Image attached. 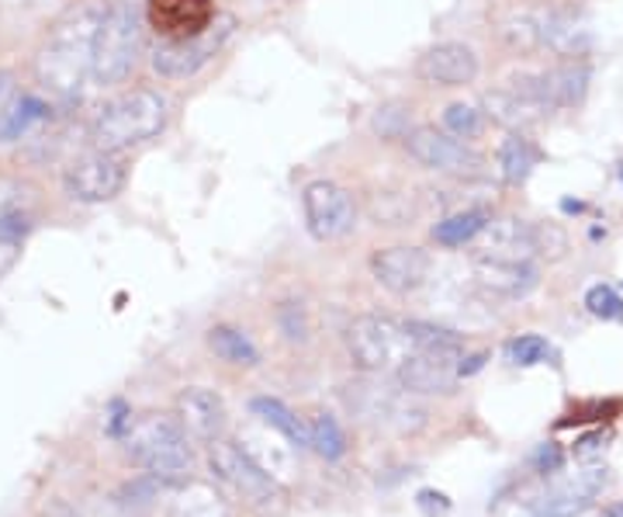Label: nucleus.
Here are the masks:
<instances>
[{"label": "nucleus", "instance_id": "39448f33", "mask_svg": "<svg viewBox=\"0 0 623 517\" xmlns=\"http://www.w3.org/2000/svg\"><path fill=\"white\" fill-rule=\"evenodd\" d=\"M143 46V32H139V18L128 4H111L101 11V25L94 35V59H91V77L101 88L107 83H122L132 67H136V56Z\"/></svg>", "mask_w": 623, "mask_h": 517}, {"label": "nucleus", "instance_id": "9d476101", "mask_svg": "<svg viewBox=\"0 0 623 517\" xmlns=\"http://www.w3.org/2000/svg\"><path fill=\"white\" fill-rule=\"evenodd\" d=\"M66 195L98 205V202H111L125 184V164L118 160V154H107V149H94V154L77 157L63 175Z\"/></svg>", "mask_w": 623, "mask_h": 517}, {"label": "nucleus", "instance_id": "aec40b11", "mask_svg": "<svg viewBox=\"0 0 623 517\" xmlns=\"http://www.w3.org/2000/svg\"><path fill=\"white\" fill-rule=\"evenodd\" d=\"M541 25V46H547L551 53H558L565 59H582L589 49V32L578 25L571 14L554 11L547 18L537 21Z\"/></svg>", "mask_w": 623, "mask_h": 517}, {"label": "nucleus", "instance_id": "a878e982", "mask_svg": "<svg viewBox=\"0 0 623 517\" xmlns=\"http://www.w3.org/2000/svg\"><path fill=\"white\" fill-rule=\"evenodd\" d=\"M181 501L173 504V517H233L226 501L218 497L212 486H181Z\"/></svg>", "mask_w": 623, "mask_h": 517}, {"label": "nucleus", "instance_id": "ea45409f", "mask_svg": "<svg viewBox=\"0 0 623 517\" xmlns=\"http://www.w3.org/2000/svg\"><path fill=\"white\" fill-rule=\"evenodd\" d=\"M18 254H21V244H8V240H0V278H4V274L14 268Z\"/></svg>", "mask_w": 623, "mask_h": 517}, {"label": "nucleus", "instance_id": "f3484780", "mask_svg": "<svg viewBox=\"0 0 623 517\" xmlns=\"http://www.w3.org/2000/svg\"><path fill=\"white\" fill-rule=\"evenodd\" d=\"M475 282L488 295L523 299L537 289V268H530V261H496V257H478Z\"/></svg>", "mask_w": 623, "mask_h": 517}, {"label": "nucleus", "instance_id": "9b49d317", "mask_svg": "<svg viewBox=\"0 0 623 517\" xmlns=\"http://www.w3.org/2000/svg\"><path fill=\"white\" fill-rule=\"evenodd\" d=\"M212 0H146V21L163 42L194 38L215 25Z\"/></svg>", "mask_w": 623, "mask_h": 517}, {"label": "nucleus", "instance_id": "a19ab883", "mask_svg": "<svg viewBox=\"0 0 623 517\" xmlns=\"http://www.w3.org/2000/svg\"><path fill=\"white\" fill-rule=\"evenodd\" d=\"M11 101H14V77L11 74H0V119H4Z\"/></svg>", "mask_w": 623, "mask_h": 517}, {"label": "nucleus", "instance_id": "f03ea898", "mask_svg": "<svg viewBox=\"0 0 623 517\" xmlns=\"http://www.w3.org/2000/svg\"><path fill=\"white\" fill-rule=\"evenodd\" d=\"M125 451L132 456V462H139L146 469V476H152L160 486L181 490L191 483L194 448H191V435L177 417L149 414V417H139L136 424H128Z\"/></svg>", "mask_w": 623, "mask_h": 517}, {"label": "nucleus", "instance_id": "79ce46f5", "mask_svg": "<svg viewBox=\"0 0 623 517\" xmlns=\"http://www.w3.org/2000/svg\"><path fill=\"white\" fill-rule=\"evenodd\" d=\"M38 517H80L70 504H66V501H49L46 507H42L38 510Z\"/></svg>", "mask_w": 623, "mask_h": 517}, {"label": "nucleus", "instance_id": "b1692460", "mask_svg": "<svg viewBox=\"0 0 623 517\" xmlns=\"http://www.w3.org/2000/svg\"><path fill=\"white\" fill-rule=\"evenodd\" d=\"M208 348L215 351V358L239 364V369H253V364L260 361V351L253 348V340L236 327H212Z\"/></svg>", "mask_w": 623, "mask_h": 517}, {"label": "nucleus", "instance_id": "423d86ee", "mask_svg": "<svg viewBox=\"0 0 623 517\" xmlns=\"http://www.w3.org/2000/svg\"><path fill=\"white\" fill-rule=\"evenodd\" d=\"M347 348L358 369L385 372L388 364H403L412 355L406 323L388 316H358L347 327Z\"/></svg>", "mask_w": 623, "mask_h": 517}, {"label": "nucleus", "instance_id": "4468645a", "mask_svg": "<svg viewBox=\"0 0 623 517\" xmlns=\"http://www.w3.org/2000/svg\"><path fill=\"white\" fill-rule=\"evenodd\" d=\"M416 77L433 88H464L478 77V56L461 42H440L419 56Z\"/></svg>", "mask_w": 623, "mask_h": 517}, {"label": "nucleus", "instance_id": "c9c22d12", "mask_svg": "<svg viewBox=\"0 0 623 517\" xmlns=\"http://www.w3.org/2000/svg\"><path fill=\"white\" fill-rule=\"evenodd\" d=\"M281 330L287 334V340H305L308 337V319H305V306L302 303H284L277 310Z\"/></svg>", "mask_w": 623, "mask_h": 517}, {"label": "nucleus", "instance_id": "a211bd4d", "mask_svg": "<svg viewBox=\"0 0 623 517\" xmlns=\"http://www.w3.org/2000/svg\"><path fill=\"white\" fill-rule=\"evenodd\" d=\"M485 244L478 257H496V261H530L537 254V240H533V226L523 220H488L485 226Z\"/></svg>", "mask_w": 623, "mask_h": 517}, {"label": "nucleus", "instance_id": "f257e3e1", "mask_svg": "<svg viewBox=\"0 0 623 517\" xmlns=\"http://www.w3.org/2000/svg\"><path fill=\"white\" fill-rule=\"evenodd\" d=\"M101 25V11L73 8L49 29L46 42L35 56V77L42 88H49L59 101H73L91 77L94 35Z\"/></svg>", "mask_w": 623, "mask_h": 517}, {"label": "nucleus", "instance_id": "a18cd8bd", "mask_svg": "<svg viewBox=\"0 0 623 517\" xmlns=\"http://www.w3.org/2000/svg\"><path fill=\"white\" fill-rule=\"evenodd\" d=\"M620 184H623V167H620Z\"/></svg>", "mask_w": 623, "mask_h": 517}, {"label": "nucleus", "instance_id": "6ab92c4d", "mask_svg": "<svg viewBox=\"0 0 623 517\" xmlns=\"http://www.w3.org/2000/svg\"><path fill=\"white\" fill-rule=\"evenodd\" d=\"M485 115L496 119L506 128H513V133H523V128H530L533 122H541L551 112L541 101L520 94L513 83H509V88H499L492 94H485Z\"/></svg>", "mask_w": 623, "mask_h": 517}, {"label": "nucleus", "instance_id": "dca6fc26", "mask_svg": "<svg viewBox=\"0 0 623 517\" xmlns=\"http://www.w3.org/2000/svg\"><path fill=\"white\" fill-rule=\"evenodd\" d=\"M461 358L464 355H409L398 364V382L406 393H454Z\"/></svg>", "mask_w": 623, "mask_h": 517}, {"label": "nucleus", "instance_id": "473e14b6", "mask_svg": "<svg viewBox=\"0 0 623 517\" xmlns=\"http://www.w3.org/2000/svg\"><path fill=\"white\" fill-rule=\"evenodd\" d=\"M502 38H506L513 49L530 53V49H537V46H541V25H537V21H533V18H513V21H506Z\"/></svg>", "mask_w": 623, "mask_h": 517}, {"label": "nucleus", "instance_id": "412c9836", "mask_svg": "<svg viewBox=\"0 0 623 517\" xmlns=\"http://www.w3.org/2000/svg\"><path fill=\"white\" fill-rule=\"evenodd\" d=\"M544 88L551 108H571L586 98L589 91V63L586 59H568L562 67L544 74Z\"/></svg>", "mask_w": 623, "mask_h": 517}, {"label": "nucleus", "instance_id": "6e6552de", "mask_svg": "<svg viewBox=\"0 0 623 517\" xmlns=\"http://www.w3.org/2000/svg\"><path fill=\"white\" fill-rule=\"evenodd\" d=\"M409 157L440 175H454V178H482L485 175V157L475 154L472 146L461 143L451 133H440L433 125H416L406 136Z\"/></svg>", "mask_w": 623, "mask_h": 517}, {"label": "nucleus", "instance_id": "72a5a7b5", "mask_svg": "<svg viewBox=\"0 0 623 517\" xmlns=\"http://www.w3.org/2000/svg\"><path fill=\"white\" fill-rule=\"evenodd\" d=\"M374 133L382 139H406L412 133L406 108H382V112L374 115Z\"/></svg>", "mask_w": 623, "mask_h": 517}, {"label": "nucleus", "instance_id": "7c9ffc66", "mask_svg": "<svg viewBox=\"0 0 623 517\" xmlns=\"http://www.w3.org/2000/svg\"><path fill=\"white\" fill-rule=\"evenodd\" d=\"M586 306H589V313L599 316V319L623 323V299H620V292L610 289V285H592V289L586 292Z\"/></svg>", "mask_w": 623, "mask_h": 517}, {"label": "nucleus", "instance_id": "393cba45", "mask_svg": "<svg viewBox=\"0 0 623 517\" xmlns=\"http://www.w3.org/2000/svg\"><path fill=\"white\" fill-rule=\"evenodd\" d=\"M533 167H537V149L530 146V139L523 133H513L499 149V175H502V181L506 184H523Z\"/></svg>", "mask_w": 623, "mask_h": 517}, {"label": "nucleus", "instance_id": "5701e85b", "mask_svg": "<svg viewBox=\"0 0 623 517\" xmlns=\"http://www.w3.org/2000/svg\"><path fill=\"white\" fill-rule=\"evenodd\" d=\"M250 411H253V417H260L267 427H274V430H281V435L292 441L295 448H308L312 445V438H308V427L287 411V406L281 403V400H271V396H257L253 403H250Z\"/></svg>", "mask_w": 623, "mask_h": 517}, {"label": "nucleus", "instance_id": "cd10ccee", "mask_svg": "<svg viewBox=\"0 0 623 517\" xmlns=\"http://www.w3.org/2000/svg\"><path fill=\"white\" fill-rule=\"evenodd\" d=\"M308 438H312V448H316L322 459H329V462L343 459V451H347V438H343V430H340L337 417H329V414H316V417H312V424H308Z\"/></svg>", "mask_w": 623, "mask_h": 517}, {"label": "nucleus", "instance_id": "f8f14e48", "mask_svg": "<svg viewBox=\"0 0 623 517\" xmlns=\"http://www.w3.org/2000/svg\"><path fill=\"white\" fill-rule=\"evenodd\" d=\"M430 268H433V257L422 247H385L371 257L374 282L395 295H409L427 285Z\"/></svg>", "mask_w": 623, "mask_h": 517}, {"label": "nucleus", "instance_id": "1a4fd4ad", "mask_svg": "<svg viewBox=\"0 0 623 517\" xmlns=\"http://www.w3.org/2000/svg\"><path fill=\"white\" fill-rule=\"evenodd\" d=\"M302 209L308 233L316 240H340L353 226H358V205L347 188L337 181H312L302 191Z\"/></svg>", "mask_w": 623, "mask_h": 517}, {"label": "nucleus", "instance_id": "c85d7f7f", "mask_svg": "<svg viewBox=\"0 0 623 517\" xmlns=\"http://www.w3.org/2000/svg\"><path fill=\"white\" fill-rule=\"evenodd\" d=\"M443 125H448V133L457 139H475L485 125V112H478L475 104H451L448 112H443Z\"/></svg>", "mask_w": 623, "mask_h": 517}, {"label": "nucleus", "instance_id": "e433bc0d", "mask_svg": "<svg viewBox=\"0 0 623 517\" xmlns=\"http://www.w3.org/2000/svg\"><path fill=\"white\" fill-rule=\"evenodd\" d=\"M613 438V430H592V435H586V438H578L575 441V459L578 462H589V459H596V456H603L607 451V441Z\"/></svg>", "mask_w": 623, "mask_h": 517}, {"label": "nucleus", "instance_id": "7ed1b4c3", "mask_svg": "<svg viewBox=\"0 0 623 517\" xmlns=\"http://www.w3.org/2000/svg\"><path fill=\"white\" fill-rule=\"evenodd\" d=\"M208 465L215 480L229 493L247 504L260 517H277L287 510V490L277 483L274 472H267L247 448L236 441H212L208 448Z\"/></svg>", "mask_w": 623, "mask_h": 517}, {"label": "nucleus", "instance_id": "2eb2a0df", "mask_svg": "<svg viewBox=\"0 0 623 517\" xmlns=\"http://www.w3.org/2000/svg\"><path fill=\"white\" fill-rule=\"evenodd\" d=\"M177 420L184 424V430L194 441L212 445L226 435L229 414H226V403H222L218 393L202 390V385H191V390L177 396Z\"/></svg>", "mask_w": 623, "mask_h": 517}, {"label": "nucleus", "instance_id": "4be33fe9", "mask_svg": "<svg viewBox=\"0 0 623 517\" xmlns=\"http://www.w3.org/2000/svg\"><path fill=\"white\" fill-rule=\"evenodd\" d=\"M488 220H492V215H488L485 209L454 212V215H448V220H440V223L433 226V240H437L440 247H464V244H472L475 236L485 233Z\"/></svg>", "mask_w": 623, "mask_h": 517}, {"label": "nucleus", "instance_id": "37998d69", "mask_svg": "<svg viewBox=\"0 0 623 517\" xmlns=\"http://www.w3.org/2000/svg\"><path fill=\"white\" fill-rule=\"evenodd\" d=\"M488 361V355L485 351H478V355H472V358H461V379H467V375H475V372H482V364Z\"/></svg>", "mask_w": 623, "mask_h": 517}, {"label": "nucleus", "instance_id": "4c0bfd02", "mask_svg": "<svg viewBox=\"0 0 623 517\" xmlns=\"http://www.w3.org/2000/svg\"><path fill=\"white\" fill-rule=\"evenodd\" d=\"M416 507L427 517H448L451 514V497L440 490H419L416 493Z\"/></svg>", "mask_w": 623, "mask_h": 517}, {"label": "nucleus", "instance_id": "f704fd0d", "mask_svg": "<svg viewBox=\"0 0 623 517\" xmlns=\"http://www.w3.org/2000/svg\"><path fill=\"white\" fill-rule=\"evenodd\" d=\"M533 240H537V254L551 257V261L568 250V236H565V229H562V226H554V223H537V226H533Z\"/></svg>", "mask_w": 623, "mask_h": 517}, {"label": "nucleus", "instance_id": "ddd939ff", "mask_svg": "<svg viewBox=\"0 0 623 517\" xmlns=\"http://www.w3.org/2000/svg\"><path fill=\"white\" fill-rule=\"evenodd\" d=\"M610 486V469H586L575 480L547 490L541 501H533V514L537 517H578L586 514L596 497Z\"/></svg>", "mask_w": 623, "mask_h": 517}, {"label": "nucleus", "instance_id": "20e7f679", "mask_svg": "<svg viewBox=\"0 0 623 517\" xmlns=\"http://www.w3.org/2000/svg\"><path fill=\"white\" fill-rule=\"evenodd\" d=\"M163 125H167V101L156 91L136 88L101 108L98 119L91 122V139L94 149L122 154L128 146L152 139Z\"/></svg>", "mask_w": 623, "mask_h": 517}, {"label": "nucleus", "instance_id": "c03bdc74", "mask_svg": "<svg viewBox=\"0 0 623 517\" xmlns=\"http://www.w3.org/2000/svg\"><path fill=\"white\" fill-rule=\"evenodd\" d=\"M603 517H623V504H616V507H607V510H603Z\"/></svg>", "mask_w": 623, "mask_h": 517}, {"label": "nucleus", "instance_id": "bb28decb", "mask_svg": "<svg viewBox=\"0 0 623 517\" xmlns=\"http://www.w3.org/2000/svg\"><path fill=\"white\" fill-rule=\"evenodd\" d=\"M49 115V108L42 104L38 98H18V101H11V108L4 112V119H0V139L4 143H11V139H18L21 133H29V125L32 122H38V119H46Z\"/></svg>", "mask_w": 623, "mask_h": 517}, {"label": "nucleus", "instance_id": "58836bf2", "mask_svg": "<svg viewBox=\"0 0 623 517\" xmlns=\"http://www.w3.org/2000/svg\"><path fill=\"white\" fill-rule=\"evenodd\" d=\"M533 469L544 472V476H551V472H562L565 469V451L558 445H541L537 451H533Z\"/></svg>", "mask_w": 623, "mask_h": 517}, {"label": "nucleus", "instance_id": "0eeeda50", "mask_svg": "<svg viewBox=\"0 0 623 517\" xmlns=\"http://www.w3.org/2000/svg\"><path fill=\"white\" fill-rule=\"evenodd\" d=\"M236 29L233 14H218L215 25L194 38H177V42H160V49L152 53V70L167 80H184L194 77L197 70L218 56V49L226 46V38Z\"/></svg>", "mask_w": 623, "mask_h": 517}, {"label": "nucleus", "instance_id": "c756f323", "mask_svg": "<svg viewBox=\"0 0 623 517\" xmlns=\"http://www.w3.org/2000/svg\"><path fill=\"white\" fill-rule=\"evenodd\" d=\"M551 355V344L537 334H526V337H517L506 344V358L520 364V369H530V364H541L544 358Z\"/></svg>", "mask_w": 623, "mask_h": 517}, {"label": "nucleus", "instance_id": "2f4dec72", "mask_svg": "<svg viewBox=\"0 0 623 517\" xmlns=\"http://www.w3.org/2000/svg\"><path fill=\"white\" fill-rule=\"evenodd\" d=\"M620 414V400H596V403H578L575 411H568L558 427H575V424H596V420H610Z\"/></svg>", "mask_w": 623, "mask_h": 517}]
</instances>
